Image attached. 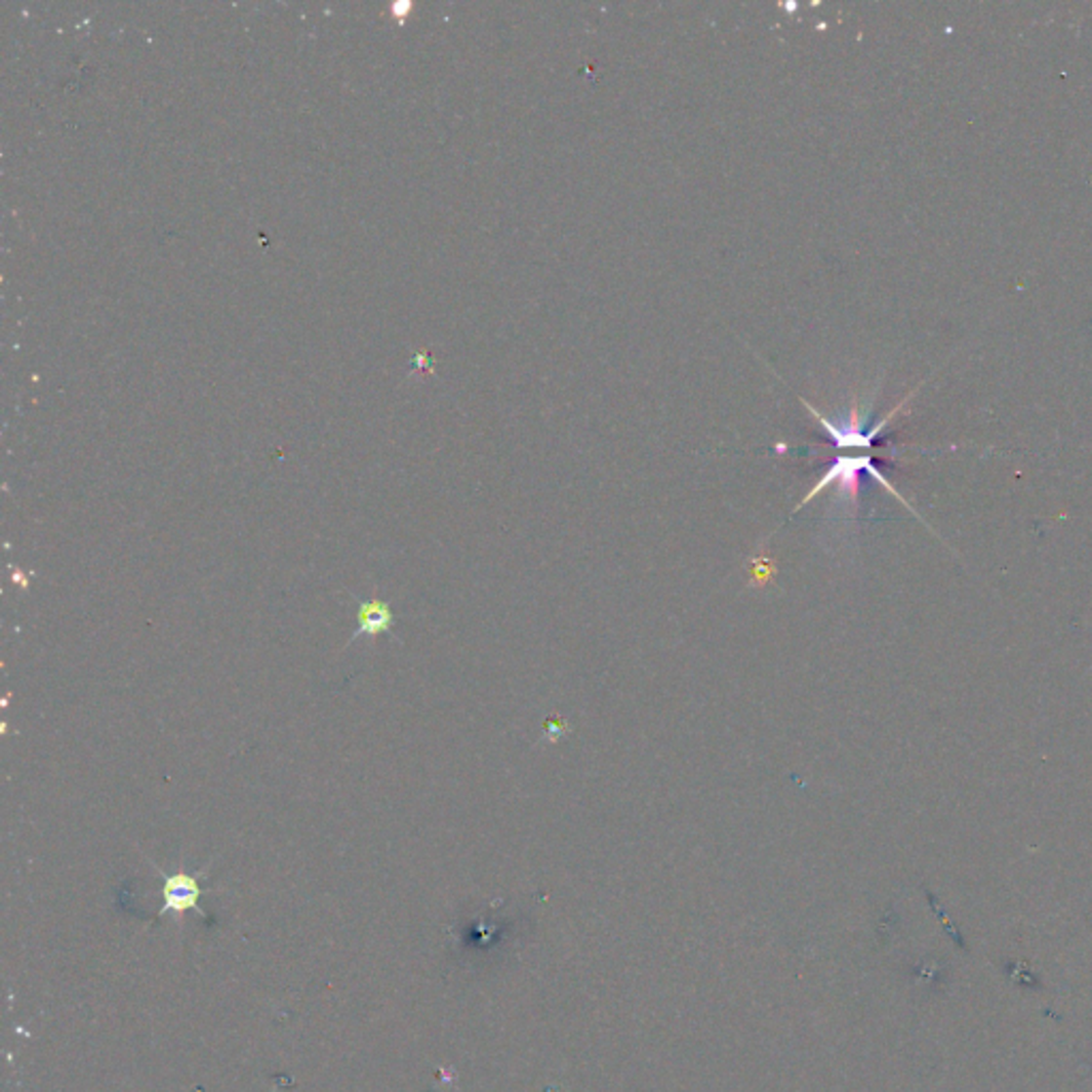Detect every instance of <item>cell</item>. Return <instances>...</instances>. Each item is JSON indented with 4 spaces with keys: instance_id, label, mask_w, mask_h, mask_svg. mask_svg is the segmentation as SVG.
Segmentation results:
<instances>
[{
    "instance_id": "3",
    "label": "cell",
    "mask_w": 1092,
    "mask_h": 1092,
    "mask_svg": "<svg viewBox=\"0 0 1092 1092\" xmlns=\"http://www.w3.org/2000/svg\"><path fill=\"white\" fill-rule=\"evenodd\" d=\"M1090 670H1092V666H1090Z\"/></svg>"
},
{
    "instance_id": "1",
    "label": "cell",
    "mask_w": 1092,
    "mask_h": 1092,
    "mask_svg": "<svg viewBox=\"0 0 1092 1092\" xmlns=\"http://www.w3.org/2000/svg\"><path fill=\"white\" fill-rule=\"evenodd\" d=\"M160 875L165 879V888H163V899L165 905L163 910H160L158 915H165V913H183V911H197L199 915H205V911L199 907L201 901V883L197 879V875H188V872H176V875H167V872L160 870Z\"/></svg>"
},
{
    "instance_id": "2",
    "label": "cell",
    "mask_w": 1092,
    "mask_h": 1092,
    "mask_svg": "<svg viewBox=\"0 0 1092 1092\" xmlns=\"http://www.w3.org/2000/svg\"><path fill=\"white\" fill-rule=\"evenodd\" d=\"M393 629V611H390L388 602L384 600H374L370 602H359V627L354 629V634L350 636L348 642H354L359 636H381V634H388V631Z\"/></svg>"
}]
</instances>
